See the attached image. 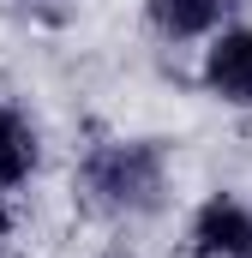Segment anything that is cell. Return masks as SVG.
Listing matches in <instances>:
<instances>
[{"label": "cell", "instance_id": "2", "mask_svg": "<svg viewBox=\"0 0 252 258\" xmlns=\"http://www.w3.org/2000/svg\"><path fill=\"white\" fill-rule=\"evenodd\" d=\"M198 84H204V96L222 102V108H252V24H222V30L204 42Z\"/></svg>", "mask_w": 252, "mask_h": 258}, {"label": "cell", "instance_id": "6", "mask_svg": "<svg viewBox=\"0 0 252 258\" xmlns=\"http://www.w3.org/2000/svg\"><path fill=\"white\" fill-rule=\"evenodd\" d=\"M12 228H18V216H12V198H6V186H0V246L12 240Z\"/></svg>", "mask_w": 252, "mask_h": 258}, {"label": "cell", "instance_id": "4", "mask_svg": "<svg viewBox=\"0 0 252 258\" xmlns=\"http://www.w3.org/2000/svg\"><path fill=\"white\" fill-rule=\"evenodd\" d=\"M234 0H144V24L162 42H210Z\"/></svg>", "mask_w": 252, "mask_h": 258}, {"label": "cell", "instance_id": "1", "mask_svg": "<svg viewBox=\"0 0 252 258\" xmlns=\"http://www.w3.org/2000/svg\"><path fill=\"white\" fill-rule=\"evenodd\" d=\"M78 192L102 216H156L168 204V150L156 138H96L78 156Z\"/></svg>", "mask_w": 252, "mask_h": 258}, {"label": "cell", "instance_id": "3", "mask_svg": "<svg viewBox=\"0 0 252 258\" xmlns=\"http://www.w3.org/2000/svg\"><path fill=\"white\" fill-rule=\"evenodd\" d=\"M186 258H252V204L210 192L186 222Z\"/></svg>", "mask_w": 252, "mask_h": 258}, {"label": "cell", "instance_id": "5", "mask_svg": "<svg viewBox=\"0 0 252 258\" xmlns=\"http://www.w3.org/2000/svg\"><path fill=\"white\" fill-rule=\"evenodd\" d=\"M42 168V132L18 102H0V186H30Z\"/></svg>", "mask_w": 252, "mask_h": 258}]
</instances>
